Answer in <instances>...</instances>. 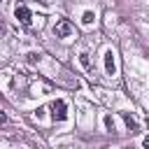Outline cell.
Masks as SVG:
<instances>
[{"label": "cell", "mask_w": 149, "mask_h": 149, "mask_svg": "<svg viewBox=\"0 0 149 149\" xmlns=\"http://www.w3.org/2000/svg\"><path fill=\"white\" fill-rule=\"evenodd\" d=\"M49 109H51L54 121H65L68 119V105H65V100H54L49 105Z\"/></svg>", "instance_id": "obj_1"}, {"label": "cell", "mask_w": 149, "mask_h": 149, "mask_svg": "<svg viewBox=\"0 0 149 149\" xmlns=\"http://www.w3.org/2000/svg\"><path fill=\"white\" fill-rule=\"evenodd\" d=\"M72 33H74V28H72V23H70L68 19H61V21H56V26H54V35H56V37L65 40V37H70Z\"/></svg>", "instance_id": "obj_2"}, {"label": "cell", "mask_w": 149, "mask_h": 149, "mask_svg": "<svg viewBox=\"0 0 149 149\" xmlns=\"http://www.w3.org/2000/svg\"><path fill=\"white\" fill-rule=\"evenodd\" d=\"M14 16L19 19V23H21V26H30V23H33V14H30V9H28L26 5H16Z\"/></svg>", "instance_id": "obj_3"}, {"label": "cell", "mask_w": 149, "mask_h": 149, "mask_svg": "<svg viewBox=\"0 0 149 149\" xmlns=\"http://www.w3.org/2000/svg\"><path fill=\"white\" fill-rule=\"evenodd\" d=\"M105 72H107V74H116V61H114L112 49L105 51Z\"/></svg>", "instance_id": "obj_4"}, {"label": "cell", "mask_w": 149, "mask_h": 149, "mask_svg": "<svg viewBox=\"0 0 149 149\" xmlns=\"http://www.w3.org/2000/svg\"><path fill=\"white\" fill-rule=\"evenodd\" d=\"M79 63H81V68H84L88 74H93V63H91V58H88V54H86V51H81V54H79Z\"/></svg>", "instance_id": "obj_5"}, {"label": "cell", "mask_w": 149, "mask_h": 149, "mask_svg": "<svg viewBox=\"0 0 149 149\" xmlns=\"http://www.w3.org/2000/svg\"><path fill=\"white\" fill-rule=\"evenodd\" d=\"M121 119L126 121V126H128V130H130V133H135V130H137V119H135V116H130L128 112H121Z\"/></svg>", "instance_id": "obj_6"}, {"label": "cell", "mask_w": 149, "mask_h": 149, "mask_svg": "<svg viewBox=\"0 0 149 149\" xmlns=\"http://www.w3.org/2000/svg\"><path fill=\"white\" fill-rule=\"evenodd\" d=\"M102 121H105V128H107L109 133H114V119H112L109 114H105V119H102Z\"/></svg>", "instance_id": "obj_7"}, {"label": "cell", "mask_w": 149, "mask_h": 149, "mask_svg": "<svg viewBox=\"0 0 149 149\" xmlns=\"http://www.w3.org/2000/svg\"><path fill=\"white\" fill-rule=\"evenodd\" d=\"M93 19H95V16H93V12H84V16H81V23L91 26V23H93Z\"/></svg>", "instance_id": "obj_8"}, {"label": "cell", "mask_w": 149, "mask_h": 149, "mask_svg": "<svg viewBox=\"0 0 149 149\" xmlns=\"http://www.w3.org/2000/svg\"><path fill=\"white\" fill-rule=\"evenodd\" d=\"M28 61H30V63H35V61H40V54H28Z\"/></svg>", "instance_id": "obj_9"}, {"label": "cell", "mask_w": 149, "mask_h": 149, "mask_svg": "<svg viewBox=\"0 0 149 149\" xmlns=\"http://www.w3.org/2000/svg\"><path fill=\"white\" fill-rule=\"evenodd\" d=\"M142 147H147V149H149V135H147V137L142 140Z\"/></svg>", "instance_id": "obj_10"}, {"label": "cell", "mask_w": 149, "mask_h": 149, "mask_svg": "<svg viewBox=\"0 0 149 149\" xmlns=\"http://www.w3.org/2000/svg\"><path fill=\"white\" fill-rule=\"evenodd\" d=\"M5 121H7V116H5V114H0V123H5Z\"/></svg>", "instance_id": "obj_11"}]
</instances>
